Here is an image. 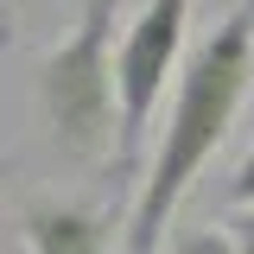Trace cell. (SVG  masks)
I'll use <instances>...</instances> for the list:
<instances>
[{
    "mask_svg": "<svg viewBox=\"0 0 254 254\" xmlns=\"http://www.w3.org/2000/svg\"><path fill=\"white\" fill-rule=\"evenodd\" d=\"M248 95H254V0H242L222 26L203 32V45L190 51L185 76L165 102L159 146L133 190V210H127V254H153L159 242H172V216H178L185 190L222 153Z\"/></svg>",
    "mask_w": 254,
    "mask_h": 254,
    "instance_id": "cell-1",
    "label": "cell"
},
{
    "mask_svg": "<svg viewBox=\"0 0 254 254\" xmlns=\"http://www.w3.org/2000/svg\"><path fill=\"white\" fill-rule=\"evenodd\" d=\"M115 51H121V0H89V6H76L70 38L38 58L32 108L45 121V140L70 165H102V159L115 165V153H121Z\"/></svg>",
    "mask_w": 254,
    "mask_h": 254,
    "instance_id": "cell-2",
    "label": "cell"
},
{
    "mask_svg": "<svg viewBox=\"0 0 254 254\" xmlns=\"http://www.w3.org/2000/svg\"><path fill=\"white\" fill-rule=\"evenodd\" d=\"M185 32H190V0H146L121 26V51H115V83H121V153H115V185L133 197L146 178V146L153 140V108L165 89H178L185 76Z\"/></svg>",
    "mask_w": 254,
    "mask_h": 254,
    "instance_id": "cell-3",
    "label": "cell"
},
{
    "mask_svg": "<svg viewBox=\"0 0 254 254\" xmlns=\"http://www.w3.org/2000/svg\"><path fill=\"white\" fill-rule=\"evenodd\" d=\"M19 242L26 254H108L115 248V216L70 197H26L19 203Z\"/></svg>",
    "mask_w": 254,
    "mask_h": 254,
    "instance_id": "cell-4",
    "label": "cell"
},
{
    "mask_svg": "<svg viewBox=\"0 0 254 254\" xmlns=\"http://www.w3.org/2000/svg\"><path fill=\"white\" fill-rule=\"evenodd\" d=\"M165 254H242V248L222 222H185V229H172Z\"/></svg>",
    "mask_w": 254,
    "mask_h": 254,
    "instance_id": "cell-5",
    "label": "cell"
},
{
    "mask_svg": "<svg viewBox=\"0 0 254 254\" xmlns=\"http://www.w3.org/2000/svg\"><path fill=\"white\" fill-rule=\"evenodd\" d=\"M229 210H254V146L242 153V165L229 172Z\"/></svg>",
    "mask_w": 254,
    "mask_h": 254,
    "instance_id": "cell-6",
    "label": "cell"
},
{
    "mask_svg": "<svg viewBox=\"0 0 254 254\" xmlns=\"http://www.w3.org/2000/svg\"><path fill=\"white\" fill-rule=\"evenodd\" d=\"M222 229L235 235V248H242V254H254V210H229V216H222Z\"/></svg>",
    "mask_w": 254,
    "mask_h": 254,
    "instance_id": "cell-7",
    "label": "cell"
},
{
    "mask_svg": "<svg viewBox=\"0 0 254 254\" xmlns=\"http://www.w3.org/2000/svg\"><path fill=\"white\" fill-rule=\"evenodd\" d=\"M76 6H89V0H76Z\"/></svg>",
    "mask_w": 254,
    "mask_h": 254,
    "instance_id": "cell-8",
    "label": "cell"
}]
</instances>
